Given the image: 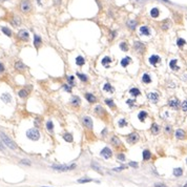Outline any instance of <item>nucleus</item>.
Masks as SVG:
<instances>
[{"label": "nucleus", "mask_w": 187, "mask_h": 187, "mask_svg": "<svg viewBox=\"0 0 187 187\" xmlns=\"http://www.w3.org/2000/svg\"><path fill=\"white\" fill-rule=\"evenodd\" d=\"M46 128H47V130L51 131V133L54 131V124H53L52 121H47L46 122Z\"/></svg>", "instance_id": "nucleus-43"}, {"label": "nucleus", "mask_w": 187, "mask_h": 187, "mask_svg": "<svg viewBox=\"0 0 187 187\" xmlns=\"http://www.w3.org/2000/svg\"><path fill=\"white\" fill-rule=\"evenodd\" d=\"M110 143H112L114 146H116V147H118V146L121 145L120 139L118 138V137H116V136H112V139H110Z\"/></svg>", "instance_id": "nucleus-17"}, {"label": "nucleus", "mask_w": 187, "mask_h": 187, "mask_svg": "<svg viewBox=\"0 0 187 187\" xmlns=\"http://www.w3.org/2000/svg\"><path fill=\"white\" fill-rule=\"evenodd\" d=\"M77 77L80 79L81 81H83V82H86L87 81V76L84 75V74H81V73H77Z\"/></svg>", "instance_id": "nucleus-41"}, {"label": "nucleus", "mask_w": 187, "mask_h": 187, "mask_svg": "<svg viewBox=\"0 0 187 187\" xmlns=\"http://www.w3.org/2000/svg\"><path fill=\"white\" fill-rule=\"evenodd\" d=\"M21 163L22 164H27V165H31V162L28 160H21Z\"/></svg>", "instance_id": "nucleus-56"}, {"label": "nucleus", "mask_w": 187, "mask_h": 187, "mask_svg": "<svg viewBox=\"0 0 187 187\" xmlns=\"http://www.w3.org/2000/svg\"><path fill=\"white\" fill-rule=\"evenodd\" d=\"M183 175V169L182 168H175V169H173V176H175V177H181V176Z\"/></svg>", "instance_id": "nucleus-32"}, {"label": "nucleus", "mask_w": 187, "mask_h": 187, "mask_svg": "<svg viewBox=\"0 0 187 187\" xmlns=\"http://www.w3.org/2000/svg\"><path fill=\"white\" fill-rule=\"evenodd\" d=\"M146 117H147V112H146V110H141V112H139V115H138V119L140 120L141 122H143V121L146 119Z\"/></svg>", "instance_id": "nucleus-22"}, {"label": "nucleus", "mask_w": 187, "mask_h": 187, "mask_svg": "<svg viewBox=\"0 0 187 187\" xmlns=\"http://www.w3.org/2000/svg\"><path fill=\"white\" fill-rule=\"evenodd\" d=\"M126 103H127L128 105H129L130 107H133V106H135V103H136V101L135 100H127V101H126Z\"/></svg>", "instance_id": "nucleus-53"}, {"label": "nucleus", "mask_w": 187, "mask_h": 187, "mask_svg": "<svg viewBox=\"0 0 187 187\" xmlns=\"http://www.w3.org/2000/svg\"><path fill=\"white\" fill-rule=\"evenodd\" d=\"M127 168V166H124V165H122V166H120V167H116V168H114V171H122L123 169H126Z\"/></svg>", "instance_id": "nucleus-50"}, {"label": "nucleus", "mask_w": 187, "mask_h": 187, "mask_svg": "<svg viewBox=\"0 0 187 187\" xmlns=\"http://www.w3.org/2000/svg\"><path fill=\"white\" fill-rule=\"evenodd\" d=\"M118 125H119L120 128H123V127H125V126H127L128 123L125 119H120L119 121H118Z\"/></svg>", "instance_id": "nucleus-37"}, {"label": "nucleus", "mask_w": 187, "mask_h": 187, "mask_svg": "<svg viewBox=\"0 0 187 187\" xmlns=\"http://www.w3.org/2000/svg\"><path fill=\"white\" fill-rule=\"evenodd\" d=\"M77 165L76 164H72V165H52V168L57 171H61V172H64V171H69V170H73L75 169Z\"/></svg>", "instance_id": "nucleus-2"}, {"label": "nucleus", "mask_w": 187, "mask_h": 187, "mask_svg": "<svg viewBox=\"0 0 187 187\" xmlns=\"http://www.w3.org/2000/svg\"><path fill=\"white\" fill-rule=\"evenodd\" d=\"M0 150H1V151H5V148H4V145H3V144H2L1 143V142H0Z\"/></svg>", "instance_id": "nucleus-58"}, {"label": "nucleus", "mask_w": 187, "mask_h": 187, "mask_svg": "<svg viewBox=\"0 0 187 187\" xmlns=\"http://www.w3.org/2000/svg\"><path fill=\"white\" fill-rule=\"evenodd\" d=\"M93 181V179H89V178H83V179H80V180H78L77 182L79 184H84V183H88V182H91Z\"/></svg>", "instance_id": "nucleus-44"}, {"label": "nucleus", "mask_w": 187, "mask_h": 187, "mask_svg": "<svg viewBox=\"0 0 187 187\" xmlns=\"http://www.w3.org/2000/svg\"><path fill=\"white\" fill-rule=\"evenodd\" d=\"M41 187H47V186H41Z\"/></svg>", "instance_id": "nucleus-63"}, {"label": "nucleus", "mask_w": 187, "mask_h": 187, "mask_svg": "<svg viewBox=\"0 0 187 187\" xmlns=\"http://www.w3.org/2000/svg\"><path fill=\"white\" fill-rule=\"evenodd\" d=\"M0 138H1V140H2V142H3V144L5 146H7L11 149H14V150H15V149H17V145H16V143L12 140V139H10V137H7L5 134H3V133L0 134Z\"/></svg>", "instance_id": "nucleus-1"}, {"label": "nucleus", "mask_w": 187, "mask_h": 187, "mask_svg": "<svg viewBox=\"0 0 187 187\" xmlns=\"http://www.w3.org/2000/svg\"><path fill=\"white\" fill-rule=\"evenodd\" d=\"M74 80H75V77H74V76H69V77L67 78L68 85H70V86H74V85H75V83H74Z\"/></svg>", "instance_id": "nucleus-48"}, {"label": "nucleus", "mask_w": 187, "mask_h": 187, "mask_svg": "<svg viewBox=\"0 0 187 187\" xmlns=\"http://www.w3.org/2000/svg\"><path fill=\"white\" fill-rule=\"evenodd\" d=\"M120 48L122 49L123 52H127L128 51V45L126 42H121L120 43Z\"/></svg>", "instance_id": "nucleus-45"}, {"label": "nucleus", "mask_w": 187, "mask_h": 187, "mask_svg": "<svg viewBox=\"0 0 187 187\" xmlns=\"http://www.w3.org/2000/svg\"><path fill=\"white\" fill-rule=\"evenodd\" d=\"M177 62H178V60H176V59L171 60V61L169 62V67L171 68V69H173V70H178L179 66H177Z\"/></svg>", "instance_id": "nucleus-31"}, {"label": "nucleus", "mask_w": 187, "mask_h": 187, "mask_svg": "<svg viewBox=\"0 0 187 187\" xmlns=\"http://www.w3.org/2000/svg\"><path fill=\"white\" fill-rule=\"evenodd\" d=\"M63 139H64L66 142H69V143H72V142H73V136L70 135V134H68V133L63 135Z\"/></svg>", "instance_id": "nucleus-38"}, {"label": "nucleus", "mask_w": 187, "mask_h": 187, "mask_svg": "<svg viewBox=\"0 0 187 187\" xmlns=\"http://www.w3.org/2000/svg\"><path fill=\"white\" fill-rule=\"evenodd\" d=\"M76 64L79 65V66H82L83 64H85V59L82 56H78L76 58Z\"/></svg>", "instance_id": "nucleus-26"}, {"label": "nucleus", "mask_w": 187, "mask_h": 187, "mask_svg": "<svg viewBox=\"0 0 187 187\" xmlns=\"http://www.w3.org/2000/svg\"><path fill=\"white\" fill-rule=\"evenodd\" d=\"M168 105H169L171 108H173L175 110H178L179 108H180V106H181V103H180V101H179L178 99H176V98H173L171 100H169V102H168Z\"/></svg>", "instance_id": "nucleus-6"}, {"label": "nucleus", "mask_w": 187, "mask_h": 187, "mask_svg": "<svg viewBox=\"0 0 187 187\" xmlns=\"http://www.w3.org/2000/svg\"><path fill=\"white\" fill-rule=\"evenodd\" d=\"M147 97H148L149 101L152 102V103H157L159 101V94L158 93H149L147 95Z\"/></svg>", "instance_id": "nucleus-13"}, {"label": "nucleus", "mask_w": 187, "mask_h": 187, "mask_svg": "<svg viewBox=\"0 0 187 187\" xmlns=\"http://www.w3.org/2000/svg\"><path fill=\"white\" fill-rule=\"evenodd\" d=\"M41 44H42L41 37L38 36V35H35L34 36V46H35L36 48H39V47L41 46Z\"/></svg>", "instance_id": "nucleus-14"}, {"label": "nucleus", "mask_w": 187, "mask_h": 187, "mask_svg": "<svg viewBox=\"0 0 187 187\" xmlns=\"http://www.w3.org/2000/svg\"><path fill=\"white\" fill-rule=\"evenodd\" d=\"M171 131V127L170 126H166V133H170Z\"/></svg>", "instance_id": "nucleus-59"}, {"label": "nucleus", "mask_w": 187, "mask_h": 187, "mask_svg": "<svg viewBox=\"0 0 187 187\" xmlns=\"http://www.w3.org/2000/svg\"><path fill=\"white\" fill-rule=\"evenodd\" d=\"M117 159L119 160V161H121V162H124V161H125V156H124L123 154H118Z\"/></svg>", "instance_id": "nucleus-49"}, {"label": "nucleus", "mask_w": 187, "mask_h": 187, "mask_svg": "<svg viewBox=\"0 0 187 187\" xmlns=\"http://www.w3.org/2000/svg\"><path fill=\"white\" fill-rule=\"evenodd\" d=\"M1 31H2V33L5 34V35H6L7 37H12V31H11L9 27L2 26V27H1Z\"/></svg>", "instance_id": "nucleus-33"}, {"label": "nucleus", "mask_w": 187, "mask_h": 187, "mask_svg": "<svg viewBox=\"0 0 187 187\" xmlns=\"http://www.w3.org/2000/svg\"><path fill=\"white\" fill-rule=\"evenodd\" d=\"M139 139H140V136H139L138 133H131L126 137V141H127V143L130 144V145L136 144L137 142L139 141Z\"/></svg>", "instance_id": "nucleus-4"}, {"label": "nucleus", "mask_w": 187, "mask_h": 187, "mask_svg": "<svg viewBox=\"0 0 187 187\" xmlns=\"http://www.w3.org/2000/svg\"><path fill=\"white\" fill-rule=\"evenodd\" d=\"M70 103H72V105H74V106H79V105H80V103H81V100H80V98H79V97H73Z\"/></svg>", "instance_id": "nucleus-29"}, {"label": "nucleus", "mask_w": 187, "mask_h": 187, "mask_svg": "<svg viewBox=\"0 0 187 187\" xmlns=\"http://www.w3.org/2000/svg\"><path fill=\"white\" fill-rule=\"evenodd\" d=\"M15 68L17 70H24L26 68V66L22 63V61H17L15 63Z\"/></svg>", "instance_id": "nucleus-18"}, {"label": "nucleus", "mask_w": 187, "mask_h": 187, "mask_svg": "<svg viewBox=\"0 0 187 187\" xmlns=\"http://www.w3.org/2000/svg\"><path fill=\"white\" fill-rule=\"evenodd\" d=\"M85 98H86V100H87L89 103H95V102L97 101V98L94 96V95H91V94H85Z\"/></svg>", "instance_id": "nucleus-21"}, {"label": "nucleus", "mask_w": 187, "mask_h": 187, "mask_svg": "<svg viewBox=\"0 0 187 187\" xmlns=\"http://www.w3.org/2000/svg\"><path fill=\"white\" fill-rule=\"evenodd\" d=\"M186 163H187V159H186Z\"/></svg>", "instance_id": "nucleus-64"}, {"label": "nucleus", "mask_w": 187, "mask_h": 187, "mask_svg": "<svg viewBox=\"0 0 187 187\" xmlns=\"http://www.w3.org/2000/svg\"><path fill=\"white\" fill-rule=\"evenodd\" d=\"M105 103L108 105L110 108H115V103H114V101H112V99H106V100H105Z\"/></svg>", "instance_id": "nucleus-47"}, {"label": "nucleus", "mask_w": 187, "mask_h": 187, "mask_svg": "<svg viewBox=\"0 0 187 187\" xmlns=\"http://www.w3.org/2000/svg\"><path fill=\"white\" fill-rule=\"evenodd\" d=\"M128 165H129L130 167H133V168H138V166H139L138 163H137V162H134V161L129 162V163H128Z\"/></svg>", "instance_id": "nucleus-52"}, {"label": "nucleus", "mask_w": 187, "mask_h": 187, "mask_svg": "<svg viewBox=\"0 0 187 187\" xmlns=\"http://www.w3.org/2000/svg\"><path fill=\"white\" fill-rule=\"evenodd\" d=\"M155 187H167V186L162 183H157V184H155Z\"/></svg>", "instance_id": "nucleus-55"}, {"label": "nucleus", "mask_w": 187, "mask_h": 187, "mask_svg": "<svg viewBox=\"0 0 187 187\" xmlns=\"http://www.w3.org/2000/svg\"><path fill=\"white\" fill-rule=\"evenodd\" d=\"M169 26H170V22H169V20H165L164 22L161 24V27H162V30H168L169 28Z\"/></svg>", "instance_id": "nucleus-42"}, {"label": "nucleus", "mask_w": 187, "mask_h": 187, "mask_svg": "<svg viewBox=\"0 0 187 187\" xmlns=\"http://www.w3.org/2000/svg\"><path fill=\"white\" fill-rule=\"evenodd\" d=\"M28 95V91H26V89H20L19 93H18V96L20 97V98H26Z\"/></svg>", "instance_id": "nucleus-36"}, {"label": "nucleus", "mask_w": 187, "mask_h": 187, "mask_svg": "<svg viewBox=\"0 0 187 187\" xmlns=\"http://www.w3.org/2000/svg\"><path fill=\"white\" fill-rule=\"evenodd\" d=\"M3 72H4V65L2 64L1 62H0V74L3 73Z\"/></svg>", "instance_id": "nucleus-57"}, {"label": "nucleus", "mask_w": 187, "mask_h": 187, "mask_svg": "<svg viewBox=\"0 0 187 187\" xmlns=\"http://www.w3.org/2000/svg\"><path fill=\"white\" fill-rule=\"evenodd\" d=\"M129 94L133 97H138V96H140V95H141V91H140V89H139V88L134 87V88H131L129 91Z\"/></svg>", "instance_id": "nucleus-25"}, {"label": "nucleus", "mask_w": 187, "mask_h": 187, "mask_svg": "<svg viewBox=\"0 0 187 187\" xmlns=\"http://www.w3.org/2000/svg\"><path fill=\"white\" fill-rule=\"evenodd\" d=\"M140 34L143 36H149L150 35V31H149L148 26H141L140 27Z\"/></svg>", "instance_id": "nucleus-16"}, {"label": "nucleus", "mask_w": 187, "mask_h": 187, "mask_svg": "<svg viewBox=\"0 0 187 187\" xmlns=\"http://www.w3.org/2000/svg\"><path fill=\"white\" fill-rule=\"evenodd\" d=\"M151 133L154 134V135H158V134L160 133V126L157 124V123H154V124L151 125Z\"/></svg>", "instance_id": "nucleus-24"}, {"label": "nucleus", "mask_w": 187, "mask_h": 187, "mask_svg": "<svg viewBox=\"0 0 187 187\" xmlns=\"http://www.w3.org/2000/svg\"><path fill=\"white\" fill-rule=\"evenodd\" d=\"M182 109H183V112H187V100H185V101L182 103Z\"/></svg>", "instance_id": "nucleus-51"}, {"label": "nucleus", "mask_w": 187, "mask_h": 187, "mask_svg": "<svg viewBox=\"0 0 187 187\" xmlns=\"http://www.w3.org/2000/svg\"><path fill=\"white\" fill-rule=\"evenodd\" d=\"M177 44H178L179 47H182V46H184L186 44V41L184 40V39H182V38H179L177 40Z\"/></svg>", "instance_id": "nucleus-46"}, {"label": "nucleus", "mask_w": 187, "mask_h": 187, "mask_svg": "<svg viewBox=\"0 0 187 187\" xmlns=\"http://www.w3.org/2000/svg\"><path fill=\"white\" fill-rule=\"evenodd\" d=\"M91 167H93L94 169L96 170V171H98V172H100V173L102 172V171H101V167H100V165H99L97 162H93V163H91Z\"/></svg>", "instance_id": "nucleus-40"}, {"label": "nucleus", "mask_w": 187, "mask_h": 187, "mask_svg": "<svg viewBox=\"0 0 187 187\" xmlns=\"http://www.w3.org/2000/svg\"><path fill=\"white\" fill-rule=\"evenodd\" d=\"M1 100L4 102V103H10L12 101V96L10 94H3L1 96Z\"/></svg>", "instance_id": "nucleus-19"}, {"label": "nucleus", "mask_w": 187, "mask_h": 187, "mask_svg": "<svg viewBox=\"0 0 187 187\" xmlns=\"http://www.w3.org/2000/svg\"><path fill=\"white\" fill-rule=\"evenodd\" d=\"M103 89H104L105 91H107V93H114V91H115L114 87L112 86V84H110V83H106V84H105V85L103 86Z\"/></svg>", "instance_id": "nucleus-30"}, {"label": "nucleus", "mask_w": 187, "mask_h": 187, "mask_svg": "<svg viewBox=\"0 0 187 187\" xmlns=\"http://www.w3.org/2000/svg\"><path fill=\"white\" fill-rule=\"evenodd\" d=\"M82 122H83V124H84V126H85L86 128H88V129H91V128H93V120H91V118L83 117Z\"/></svg>", "instance_id": "nucleus-9"}, {"label": "nucleus", "mask_w": 187, "mask_h": 187, "mask_svg": "<svg viewBox=\"0 0 187 187\" xmlns=\"http://www.w3.org/2000/svg\"><path fill=\"white\" fill-rule=\"evenodd\" d=\"M183 187H187V183H186V184H185V185H184Z\"/></svg>", "instance_id": "nucleus-62"}, {"label": "nucleus", "mask_w": 187, "mask_h": 187, "mask_svg": "<svg viewBox=\"0 0 187 187\" xmlns=\"http://www.w3.org/2000/svg\"><path fill=\"white\" fill-rule=\"evenodd\" d=\"M18 38L22 41H27L28 38H30V35H28V32L25 30H21L19 33H18Z\"/></svg>", "instance_id": "nucleus-8"}, {"label": "nucleus", "mask_w": 187, "mask_h": 187, "mask_svg": "<svg viewBox=\"0 0 187 187\" xmlns=\"http://www.w3.org/2000/svg\"><path fill=\"white\" fill-rule=\"evenodd\" d=\"M130 62H131V58L130 57H125L121 60V65H122L123 67H126Z\"/></svg>", "instance_id": "nucleus-20"}, {"label": "nucleus", "mask_w": 187, "mask_h": 187, "mask_svg": "<svg viewBox=\"0 0 187 187\" xmlns=\"http://www.w3.org/2000/svg\"><path fill=\"white\" fill-rule=\"evenodd\" d=\"M176 138L180 139V140H183V139L186 138V133L183 129H178L176 131Z\"/></svg>", "instance_id": "nucleus-15"}, {"label": "nucleus", "mask_w": 187, "mask_h": 187, "mask_svg": "<svg viewBox=\"0 0 187 187\" xmlns=\"http://www.w3.org/2000/svg\"><path fill=\"white\" fill-rule=\"evenodd\" d=\"M20 23H21L20 18H19V17H17V16H15V17L13 18V20H12V24L14 25V26H19V25H20Z\"/></svg>", "instance_id": "nucleus-35"}, {"label": "nucleus", "mask_w": 187, "mask_h": 187, "mask_svg": "<svg viewBox=\"0 0 187 187\" xmlns=\"http://www.w3.org/2000/svg\"><path fill=\"white\" fill-rule=\"evenodd\" d=\"M26 137L32 141H37L40 139V133L37 128H31L26 131Z\"/></svg>", "instance_id": "nucleus-3"}, {"label": "nucleus", "mask_w": 187, "mask_h": 187, "mask_svg": "<svg viewBox=\"0 0 187 187\" xmlns=\"http://www.w3.org/2000/svg\"><path fill=\"white\" fill-rule=\"evenodd\" d=\"M162 1H164V2H166V3H170V1H169V0H162Z\"/></svg>", "instance_id": "nucleus-60"}, {"label": "nucleus", "mask_w": 187, "mask_h": 187, "mask_svg": "<svg viewBox=\"0 0 187 187\" xmlns=\"http://www.w3.org/2000/svg\"><path fill=\"white\" fill-rule=\"evenodd\" d=\"M127 25L129 26L131 30H135L137 26V21L136 20H128L127 21Z\"/></svg>", "instance_id": "nucleus-39"}, {"label": "nucleus", "mask_w": 187, "mask_h": 187, "mask_svg": "<svg viewBox=\"0 0 187 187\" xmlns=\"http://www.w3.org/2000/svg\"><path fill=\"white\" fill-rule=\"evenodd\" d=\"M159 15H160V11H159L158 7H154V9L150 11V16L152 18H158Z\"/></svg>", "instance_id": "nucleus-28"}, {"label": "nucleus", "mask_w": 187, "mask_h": 187, "mask_svg": "<svg viewBox=\"0 0 187 187\" xmlns=\"http://www.w3.org/2000/svg\"><path fill=\"white\" fill-rule=\"evenodd\" d=\"M95 112L98 116H100V117H105V116H106V110H105L101 105H98V106L95 107Z\"/></svg>", "instance_id": "nucleus-11"}, {"label": "nucleus", "mask_w": 187, "mask_h": 187, "mask_svg": "<svg viewBox=\"0 0 187 187\" xmlns=\"http://www.w3.org/2000/svg\"><path fill=\"white\" fill-rule=\"evenodd\" d=\"M134 47H135L136 51L138 53H140V54L144 53V51H145V45H144L143 43H141V42H135Z\"/></svg>", "instance_id": "nucleus-12"}, {"label": "nucleus", "mask_w": 187, "mask_h": 187, "mask_svg": "<svg viewBox=\"0 0 187 187\" xmlns=\"http://www.w3.org/2000/svg\"><path fill=\"white\" fill-rule=\"evenodd\" d=\"M151 158V152L148 150V149H145V150H143V160L144 161H148V160H150Z\"/></svg>", "instance_id": "nucleus-23"}, {"label": "nucleus", "mask_w": 187, "mask_h": 187, "mask_svg": "<svg viewBox=\"0 0 187 187\" xmlns=\"http://www.w3.org/2000/svg\"><path fill=\"white\" fill-rule=\"evenodd\" d=\"M20 10L23 13H28L32 10V4L30 0H22L20 3Z\"/></svg>", "instance_id": "nucleus-5"}, {"label": "nucleus", "mask_w": 187, "mask_h": 187, "mask_svg": "<svg viewBox=\"0 0 187 187\" xmlns=\"http://www.w3.org/2000/svg\"><path fill=\"white\" fill-rule=\"evenodd\" d=\"M112 62V58L108 57V56H106V57H104L103 59H102V65H104V66H107V64H109V63Z\"/></svg>", "instance_id": "nucleus-34"}, {"label": "nucleus", "mask_w": 187, "mask_h": 187, "mask_svg": "<svg viewBox=\"0 0 187 187\" xmlns=\"http://www.w3.org/2000/svg\"><path fill=\"white\" fill-rule=\"evenodd\" d=\"M63 88H64L66 91H68V93H72V88H70V85L64 84V85H63Z\"/></svg>", "instance_id": "nucleus-54"}, {"label": "nucleus", "mask_w": 187, "mask_h": 187, "mask_svg": "<svg viewBox=\"0 0 187 187\" xmlns=\"http://www.w3.org/2000/svg\"><path fill=\"white\" fill-rule=\"evenodd\" d=\"M149 63H150L151 65H154V66H156L158 63L161 62V58H160L158 55H152V56L149 57Z\"/></svg>", "instance_id": "nucleus-10"}, {"label": "nucleus", "mask_w": 187, "mask_h": 187, "mask_svg": "<svg viewBox=\"0 0 187 187\" xmlns=\"http://www.w3.org/2000/svg\"><path fill=\"white\" fill-rule=\"evenodd\" d=\"M137 1H139V2H142V1H144V0H137Z\"/></svg>", "instance_id": "nucleus-61"}, {"label": "nucleus", "mask_w": 187, "mask_h": 187, "mask_svg": "<svg viewBox=\"0 0 187 187\" xmlns=\"http://www.w3.org/2000/svg\"><path fill=\"white\" fill-rule=\"evenodd\" d=\"M100 154H101V156L103 157L104 159H109V158H112V151L110 150L109 147H104Z\"/></svg>", "instance_id": "nucleus-7"}, {"label": "nucleus", "mask_w": 187, "mask_h": 187, "mask_svg": "<svg viewBox=\"0 0 187 187\" xmlns=\"http://www.w3.org/2000/svg\"><path fill=\"white\" fill-rule=\"evenodd\" d=\"M142 82L143 83H150L151 82V78L150 76L148 75V74H143V76H142Z\"/></svg>", "instance_id": "nucleus-27"}]
</instances>
